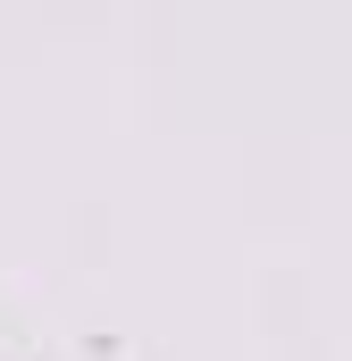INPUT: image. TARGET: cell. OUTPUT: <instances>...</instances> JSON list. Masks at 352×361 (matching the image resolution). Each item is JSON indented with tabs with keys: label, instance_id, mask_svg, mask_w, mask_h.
<instances>
[]
</instances>
